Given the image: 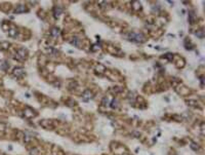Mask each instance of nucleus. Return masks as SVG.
Segmentation results:
<instances>
[{
  "mask_svg": "<svg viewBox=\"0 0 205 155\" xmlns=\"http://www.w3.org/2000/svg\"><path fill=\"white\" fill-rule=\"evenodd\" d=\"M26 54H27V51L25 50V49H18V52H17L18 57H21V60L25 59V57H26Z\"/></svg>",
  "mask_w": 205,
  "mask_h": 155,
  "instance_id": "3",
  "label": "nucleus"
},
{
  "mask_svg": "<svg viewBox=\"0 0 205 155\" xmlns=\"http://www.w3.org/2000/svg\"><path fill=\"white\" fill-rule=\"evenodd\" d=\"M128 39L131 40V41H136V42H142L144 41V36L139 33H129L128 34Z\"/></svg>",
  "mask_w": 205,
  "mask_h": 155,
  "instance_id": "1",
  "label": "nucleus"
},
{
  "mask_svg": "<svg viewBox=\"0 0 205 155\" xmlns=\"http://www.w3.org/2000/svg\"><path fill=\"white\" fill-rule=\"evenodd\" d=\"M25 10H26L25 6H18V7L14 9V12H17V14H18V12H24Z\"/></svg>",
  "mask_w": 205,
  "mask_h": 155,
  "instance_id": "5",
  "label": "nucleus"
},
{
  "mask_svg": "<svg viewBox=\"0 0 205 155\" xmlns=\"http://www.w3.org/2000/svg\"><path fill=\"white\" fill-rule=\"evenodd\" d=\"M24 70L23 69H21V68H17V69H14V71H13V74H14V76H17V77H21V76H23L24 75Z\"/></svg>",
  "mask_w": 205,
  "mask_h": 155,
  "instance_id": "2",
  "label": "nucleus"
},
{
  "mask_svg": "<svg viewBox=\"0 0 205 155\" xmlns=\"http://www.w3.org/2000/svg\"><path fill=\"white\" fill-rule=\"evenodd\" d=\"M0 69L2 70H7L8 69V63L5 61H1L0 62Z\"/></svg>",
  "mask_w": 205,
  "mask_h": 155,
  "instance_id": "4",
  "label": "nucleus"
}]
</instances>
